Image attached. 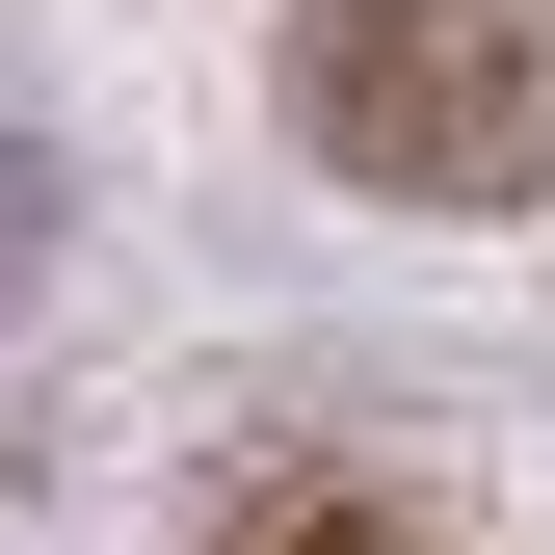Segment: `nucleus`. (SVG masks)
<instances>
[{
	"label": "nucleus",
	"instance_id": "f03ea898",
	"mask_svg": "<svg viewBox=\"0 0 555 555\" xmlns=\"http://www.w3.org/2000/svg\"><path fill=\"white\" fill-rule=\"evenodd\" d=\"M185 555H450L397 476H344V450H264V476H212V529Z\"/></svg>",
	"mask_w": 555,
	"mask_h": 555
},
{
	"label": "nucleus",
	"instance_id": "f257e3e1",
	"mask_svg": "<svg viewBox=\"0 0 555 555\" xmlns=\"http://www.w3.org/2000/svg\"><path fill=\"white\" fill-rule=\"evenodd\" d=\"M292 132L371 212H555V0H292Z\"/></svg>",
	"mask_w": 555,
	"mask_h": 555
}]
</instances>
